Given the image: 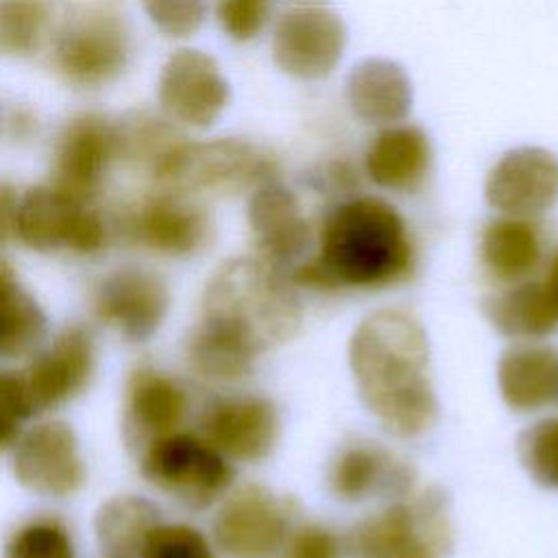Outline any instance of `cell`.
<instances>
[{
    "label": "cell",
    "mask_w": 558,
    "mask_h": 558,
    "mask_svg": "<svg viewBox=\"0 0 558 558\" xmlns=\"http://www.w3.org/2000/svg\"><path fill=\"white\" fill-rule=\"evenodd\" d=\"M347 360L362 405L388 434L416 438L436 425L429 338L414 314L401 307L366 314L351 331Z\"/></svg>",
    "instance_id": "2"
},
{
    "label": "cell",
    "mask_w": 558,
    "mask_h": 558,
    "mask_svg": "<svg viewBox=\"0 0 558 558\" xmlns=\"http://www.w3.org/2000/svg\"><path fill=\"white\" fill-rule=\"evenodd\" d=\"M296 501L264 484L233 486L211 519V541L229 558H270L281 551L296 525Z\"/></svg>",
    "instance_id": "10"
},
{
    "label": "cell",
    "mask_w": 558,
    "mask_h": 558,
    "mask_svg": "<svg viewBox=\"0 0 558 558\" xmlns=\"http://www.w3.org/2000/svg\"><path fill=\"white\" fill-rule=\"evenodd\" d=\"M140 473L157 493L190 510L214 508L235 486V464L183 427L140 449Z\"/></svg>",
    "instance_id": "7"
},
{
    "label": "cell",
    "mask_w": 558,
    "mask_h": 558,
    "mask_svg": "<svg viewBox=\"0 0 558 558\" xmlns=\"http://www.w3.org/2000/svg\"><path fill=\"white\" fill-rule=\"evenodd\" d=\"M347 46V26L325 0H290L272 22L270 52L275 65L294 78L329 76Z\"/></svg>",
    "instance_id": "11"
},
{
    "label": "cell",
    "mask_w": 558,
    "mask_h": 558,
    "mask_svg": "<svg viewBox=\"0 0 558 558\" xmlns=\"http://www.w3.org/2000/svg\"><path fill=\"white\" fill-rule=\"evenodd\" d=\"M327 488L342 504L397 499L416 488L414 466L386 445L353 438L338 447L327 466Z\"/></svg>",
    "instance_id": "18"
},
{
    "label": "cell",
    "mask_w": 558,
    "mask_h": 558,
    "mask_svg": "<svg viewBox=\"0 0 558 558\" xmlns=\"http://www.w3.org/2000/svg\"><path fill=\"white\" fill-rule=\"evenodd\" d=\"M255 355L201 323H196L185 338V362L190 371L209 384L233 386L248 379L255 368Z\"/></svg>",
    "instance_id": "29"
},
{
    "label": "cell",
    "mask_w": 558,
    "mask_h": 558,
    "mask_svg": "<svg viewBox=\"0 0 558 558\" xmlns=\"http://www.w3.org/2000/svg\"><path fill=\"white\" fill-rule=\"evenodd\" d=\"M168 281L153 268L124 264L98 279L92 292L94 318L126 342H148L170 312Z\"/></svg>",
    "instance_id": "13"
},
{
    "label": "cell",
    "mask_w": 558,
    "mask_h": 558,
    "mask_svg": "<svg viewBox=\"0 0 558 558\" xmlns=\"http://www.w3.org/2000/svg\"><path fill=\"white\" fill-rule=\"evenodd\" d=\"M416 244L403 214L386 198L357 194L338 201L323 218L316 251L288 270L299 290L381 292L416 272Z\"/></svg>",
    "instance_id": "1"
},
{
    "label": "cell",
    "mask_w": 558,
    "mask_h": 558,
    "mask_svg": "<svg viewBox=\"0 0 558 558\" xmlns=\"http://www.w3.org/2000/svg\"><path fill=\"white\" fill-rule=\"evenodd\" d=\"M432 142L410 122L381 126L364 153V172L381 190L410 194L423 187L432 170Z\"/></svg>",
    "instance_id": "22"
},
{
    "label": "cell",
    "mask_w": 558,
    "mask_h": 558,
    "mask_svg": "<svg viewBox=\"0 0 558 558\" xmlns=\"http://www.w3.org/2000/svg\"><path fill=\"white\" fill-rule=\"evenodd\" d=\"M120 161L116 118L81 111L59 131L52 146L50 183L65 194L96 203L113 163Z\"/></svg>",
    "instance_id": "14"
},
{
    "label": "cell",
    "mask_w": 558,
    "mask_h": 558,
    "mask_svg": "<svg viewBox=\"0 0 558 558\" xmlns=\"http://www.w3.org/2000/svg\"><path fill=\"white\" fill-rule=\"evenodd\" d=\"M54 0H0V57L28 59L52 37Z\"/></svg>",
    "instance_id": "30"
},
{
    "label": "cell",
    "mask_w": 558,
    "mask_h": 558,
    "mask_svg": "<svg viewBox=\"0 0 558 558\" xmlns=\"http://www.w3.org/2000/svg\"><path fill=\"white\" fill-rule=\"evenodd\" d=\"M497 388L519 414L538 412L558 401V349L538 342H512L497 360Z\"/></svg>",
    "instance_id": "23"
},
{
    "label": "cell",
    "mask_w": 558,
    "mask_h": 558,
    "mask_svg": "<svg viewBox=\"0 0 558 558\" xmlns=\"http://www.w3.org/2000/svg\"><path fill=\"white\" fill-rule=\"evenodd\" d=\"M48 44L54 72L78 89H98L118 81L133 50L126 20L109 2H83L68 11Z\"/></svg>",
    "instance_id": "6"
},
{
    "label": "cell",
    "mask_w": 558,
    "mask_h": 558,
    "mask_svg": "<svg viewBox=\"0 0 558 558\" xmlns=\"http://www.w3.org/2000/svg\"><path fill=\"white\" fill-rule=\"evenodd\" d=\"M231 100V87L218 61L198 48H179L157 78L159 111L179 129H209Z\"/></svg>",
    "instance_id": "17"
},
{
    "label": "cell",
    "mask_w": 558,
    "mask_h": 558,
    "mask_svg": "<svg viewBox=\"0 0 558 558\" xmlns=\"http://www.w3.org/2000/svg\"><path fill=\"white\" fill-rule=\"evenodd\" d=\"M198 434L233 464H257L279 445L281 412L266 395L225 392L203 405Z\"/></svg>",
    "instance_id": "16"
},
{
    "label": "cell",
    "mask_w": 558,
    "mask_h": 558,
    "mask_svg": "<svg viewBox=\"0 0 558 558\" xmlns=\"http://www.w3.org/2000/svg\"><path fill=\"white\" fill-rule=\"evenodd\" d=\"M161 190L185 196H235L279 179L275 159L240 137L183 140L150 170Z\"/></svg>",
    "instance_id": "5"
},
{
    "label": "cell",
    "mask_w": 558,
    "mask_h": 558,
    "mask_svg": "<svg viewBox=\"0 0 558 558\" xmlns=\"http://www.w3.org/2000/svg\"><path fill=\"white\" fill-rule=\"evenodd\" d=\"M190 412V395L181 379L150 366H135L124 384L122 432L133 449L183 427Z\"/></svg>",
    "instance_id": "21"
},
{
    "label": "cell",
    "mask_w": 558,
    "mask_h": 558,
    "mask_svg": "<svg viewBox=\"0 0 558 558\" xmlns=\"http://www.w3.org/2000/svg\"><path fill=\"white\" fill-rule=\"evenodd\" d=\"M105 558H122V556H105Z\"/></svg>",
    "instance_id": "42"
},
{
    "label": "cell",
    "mask_w": 558,
    "mask_h": 558,
    "mask_svg": "<svg viewBox=\"0 0 558 558\" xmlns=\"http://www.w3.org/2000/svg\"><path fill=\"white\" fill-rule=\"evenodd\" d=\"M347 102L357 120L375 126L405 122L412 109V83L390 59H364L347 76Z\"/></svg>",
    "instance_id": "26"
},
{
    "label": "cell",
    "mask_w": 558,
    "mask_h": 558,
    "mask_svg": "<svg viewBox=\"0 0 558 558\" xmlns=\"http://www.w3.org/2000/svg\"><path fill=\"white\" fill-rule=\"evenodd\" d=\"M543 283L547 286L556 307H558V248L551 253L549 257V264H547V270H545V277H543Z\"/></svg>",
    "instance_id": "40"
},
{
    "label": "cell",
    "mask_w": 558,
    "mask_h": 558,
    "mask_svg": "<svg viewBox=\"0 0 558 558\" xmlns=\"http://www.w3.org/2000/svg\"><path fill=\"white\" fill-rule=\"evenodd\" d=\"M301 320L299 288L255 255L225 259L203 288L198 323L255 357L292 340Z\"/></svg>",
    "instance_id": "3"
},
{
    "label": "cell",
    "mask_w": 558,
    "mask_h": 558,
    "mask_svg": "<svg viewBox=\"0 0 558 558\" xmlns=\"http://www.w3.org/2000/svg\"><path fill=\"white\" fill-rule=\"evenodd\" d=\"M161 521L159 508L142 495H113L94 517V534L105 556L137 558L148 532Z\"/></svg>",
    "instance_id": "28"
},
{
    "label": "cell",
    "mask_w": 558,
    "mask_h": 558,
    "mask_svg": "<svg viewBox=\"0 0 558 558\" xmlns=\"http://www.w3.org/2000/svg\"><path fill=\"white\" fill-rule=\"evenodd\" d=\"M482 314L510 342H538L558 329V307L543 279L530 277L497 288L484 296Z\"/></svg>",
    "instance_id": "25"
},
{
    "label": "cell",
    "mask_w": 558,
    "mask_h": 558,
    "mask_svg": "<svg viewBox=\"0 0 558 558\" xmlns=\"http://www.w3.org/2000/svg\"><path fill=\"white\" fill-rule=\"evenodd\" d=\"M246 222L253 235V255L283 272L305 257L314 238L296 194L279 179L248 192Z\"/></svg>",
    "instance_id": "20"
},
{
    "label": "cell",
    "mask_w": 558,
    "mask_h": 558,
    "mask_svg": "<svg viewBox=\"0 0 558 558\" xmlns=\"http://www.w3.org/2000/svg\"><path fill=\"white\" fill-rule=\"evenodd\" d=\"M543 253L545 244L538 218L497 214L480 231V266L501 286L530 279L538 270Z\"/></svg>",
    "instance_id": "24"
},
{
    "label": "cell",
    "mask_w": 558,
    "mask_h": 558,
    "mask_svg": "<svg viewBox=\"0 0 558 558\" xmlns=\"http://www.w3.org/2000/svg\"><path fill=\"white\" fill-rule=\"evenodd\" d=\"M484 198L504 216H543L558 203V157L541 146L504 153L486 174Z\"/></svg>",
    "instance_id": "19"
},
{
    "label": "cell",
    "mask_w": 558,
    "mask_h": 558,
    "mask_svg": "<svg viewBox=\"0 0 558 558\" xmlns=\"http://www.w3.org/2000/svg\"><path fill=\"white\" fill-rule=\"evenodd\" d=\"M137 558H218V549L196 525L161 519L148 532Z\"/></svg>",
    "instance_id": "34"
},
{
    "label": "cell",
    "mask_w": 558,
    "mask_h": 558,
    "mask_svg": "<svg viewBox=\"0 0 558 558\" xmlns=\"http://www.w3.org/2000/svg\"><path fill=\"white\" fill-rule=\"evenodd\" d=\"M9 453L15 482L37 497L68 499L87 482L78 434L63 418L26 425Z\"/></svg>",
    "instance_id": "12"
},
{
    "label": "cell",
    "mask_w": 558,
    "mask_h": 558,
    "mask_svg": "<svg viewBox=\"0 0 558 558\" xmlns=\"http://www.w3.org/2000/svg\"><path fill=\"white\" fill-rule=\"evenodd\" d=\"M48 333V316L22 283L13 262L0 253V362L33 355Z\"/></svg>",
    "instance_id": "27"
},
{
    "label": "cell",
    "mask_w": 558,
    "mask_h": 558,
    "mask_svg": "<svg viewBox=\"0 0 558 558\" xmlns=\"http://www.w3.org/2000/svg\"><path fill=\"white\" fill-rule=\"evenodd\" d=\"M344 554L340 534L318 521L296 523L281 547V558H342Z\"/></svg>",
    "instance_id": "38"
},
{
    "label": "cell",
    "mask_w": 558,
    "mask_h": 558,
    "mask_svg": "<svg viewBox=\"0 0 558 558\" xmlns=\"http://www.w3.org/2000/svg\"><path fill=\"white\" fill-rule=\"evenodd\" d=\"M344 547L353 558H447L453 547L447 493L427 486L390 499L353 523Z\"/></svg>",
    "instance_id": "4"
},
{
    "label": "cell",
    "mask_w": 558,
    "mask_h": 558,
    "mask_svg": "<svg viewBox=\"0 0 558 558\" xmlns=\"http://www.w3.org/2000/svg\"><path fill=\"white\" fill-rule=\"evenodd\" d=\"M2 558H78L72 527L57 514H33L7 536Z\"/></svg>",
    "instance_id": "32"
},
{
    "label": "cell",
    "mask_w": 558,
    "mask_h": 558,
    "mask_svg": "<svg viewBox=\"0 0 558 558\" xmlns=\"http://www.w3.org/2000/svg\"><path fill=\"white\" fill-rule=\"evenodd\" d=\"M517 458L536 486L558 493V414L543 416L519 434Z\"/></svg>",
    "instance_id": "33"
},
{
    "label": "cell",
    "mask_w": 558,
    "mask_h": 558,
    "mask_svg": "<svg viewBox=\"0 0 558 558\" xmlns=\"http://www.w3.org/2000/svg\"><path fill=\"white\" fill-rule=\"evenodd\" d=\"M111 220L116 238L163 259H192L205 253L216 235L214 218L201 198L161 187Z\"/></svg>",
    "instance_id": "9"
},
{
    "label": "cell",
    "mask_w": 558,
    "mask_h": 558,
    "mask_svg": "<svg viewBox=\"0 0 558 558\" xmlns=\"http://www.w3.org/2000/svg\"><path fill=\"white\" fill-rule=\"evenodd\" d=\"M98 366V344L89 327L65 325L28 355L20 371L35 414L54 412L78 399L92 384Z\"/></svg>",
    "instance_id": "15"
},
{
    "label": "cell",
    "mask_w": 558,
    "mask_h": 558,
    "mask_svg": "<svg viewBox=\"0 0 558 558\" xmlns=\"http://www.w3.org/2000/svg\"><path fill=\"white\" fill-rule=\"evenodd\" d=\"M22 373L0 366V453H9L24 427L35 418Z\"/></svg>",
    "instance_id": "35"
},
{
    "label": "cell",
    "mask_w": 558,
    "mask_h": 558,
    "mask_svg": "<svg viewBox=\"0 0 558 558\" xmlns=\"http://www.w3.org/2000/svg\"><path fill=\"white\" fill-rule=\"evenodd\" d=\"M0 131H2V111H0Z\"/></svg>",
    "instance_id": "41"
},
{
    "label": "cell",
    "mask_w": 558,
    "mask_h": 558,
    "mask_svg": "<svg viewBox=\"0 0 558 558\" xmlns=\"http://www.w3.org/2000/svg\"><path fill=\"white\" fill-rule=\"evenodd\" d=\"M120 161L146 168L148 174L157 161L185 140L183 129L170 122L161 111H131L116 118Z\"/></svg>",
    "instance_id": "31"
},
{
    "label": "cell",
    "mask_w": 558,
    "mask_h": 558,
    "mask_svg": "<svg viewBox=\"0 0 558 558\" xmlns=\"http://www.w3.org/2000/svg\"><path fill=\"white\" fill-rule=\"evenodd\" d=\"M17 203L20 190L9 181H0V248L15 240Z\"/></svg>",
    "instance_id": "39"
},
{
    "label": "cell",
    "mask_w": 558,
    "mask_h": 558,
    "mask_svg": "<svg viewBox=\"0 0 558 558\" xmlns=\"http://www.w3.org/2000/svg\"><path fill=\"white\" fill-rule=\"evenodd\" d=\"M116 238L113 220L96 203L78 201L50 181L20 192L15 240L33 253L100 255Z\"/></svg>",
    "instance_id": "8"
},
{
    "label": "cell",
    "mask_w": 558,
    "mask_h": 558,
    "mask_svg": "<svg viewBox=\"0 0 558 558\" xmlns=\"http://www.w3.org/2000/svg\"><path fill=\"white\" fill-rule=\"evenodd\" d=\"M277 9V0H214V15L220 31L238 44L262 35Z\"/></svg>",
    "instance_id": "36"
},
{
    "label": "cell",
    "mask_w": 558,
    "mask_h": 558,
    "mask_svg": "<svg viewBox=\"0 0 558 558\" xmlns=\"http://www.w3.org/2000/svg\"><path fill=\"white\" fill-rule=\"evenodd\" d=\"M148 22L170 39L196 35L207 17V0H140Z\"/></svg>",
    "instance_id": "37"
}]
</instances>
